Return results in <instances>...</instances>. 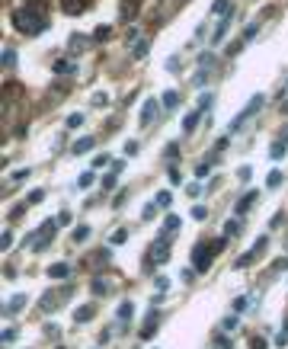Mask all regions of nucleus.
<instances>
[{"mask_svg": "<svg viewBox=\"0 0 288 349\" xmlns=\"http://www.w3.org/2000/svg\"><path fill=\"white\" fill-rule=\"evenodd\" d=\"M13 26H16L23 36H42L48 23H45V13L32 3V6H23V10L13 13Z\"/></svg>", "mask_w": 288, "mask_h": 349, "instance_id": "f257e3e1", "label": "nucleus"}, {"mask_svg": "<svg viewBox=\"0 0 288 349\" xmlns=\"http://www.w3.org/2000/svg\"><path fill=\"white\" fill-rule=\"evenodd\" d=\"M48 276L51 279H67L71 276V266L67 263H54V266H48Z\"/></svg>", "mask_w": 288, "mask_h": 349, "instance_id": "f8f14e48", "label": "nucleus"}, {"mask_svg": "<svg viewBox=\"0 0 288 349\" xmlns=\"http://www.w3.org/2000/svg\"><path fill=\"white\" fill-rule=\"evenodd\" d=\"M87 237H90V228H87V224H80V228L74 231V244H84Z\"/></svg>", "mask_w": 288, "mask_h": 349, "instance_id": "a211bd4d", "label": "nucleus"}, {"mask_svg": "<svg viewBox=\"0 0 288 349\" xmlns=\"http://www.w3.org/2000/svg\"><path fill=\"white\" fill-rule=\"evenodd\" d=\"M122 13H125V16L132 13V16H135V13H138V0H128V3H125V10H122Z\"/></svg>", "mask_w": 288, "mask_h": 349, "instance_id": "473e14b6", "label": "nucleus"}, {"mask_svg": "<svg viewBox=\"0 0 288 349\" xmlns=\"http://www.w3.org/2000/svg\"><path fill=\"white\" fill-rule=\"evenodd\" d=\"M263 102H266V97H263V93H259V97H253L250 102H246V106L240 109V112L234 115V119H231V135H240V132H246V125H250V122L259 115Z\"/></svg>", "mask_w": 288, "mask_h": 349, "instance_id": "f03ea898", "label": "nucleus"}, {"mask_svg": "<svg viewBox=\"0 0 288 349\" xmlns=\"http://www.w3.org/2000/svg\"><path fill=\"white\" fill-rule=\"evenodd\" d=\"M71 71H74L71 61H54V74H71Z\"/></svg>", "mask_w": 288, "mask_h": 349, "instance_id": "4be33fe9", "label": "nucleus"}, {"mask_svg": "<svg viewBox=\"0 0 288 349\" xmlns=\"http://www.w3.org/2000/svg\"><path fill=\"white\" fill-rule=\"evenodd\" d=\"M237 327V317H224V330H234Z\"/></svg>", "mask_w": 288, "mask_h": 349, "instance_id": "8fccbe9b", "label": "nucleus"}, {"mask_svg": "<svg viewBox=\"0 0 288 349\" xmlns=\"http://www.w3.org/2000/svg\"><path fill=\"white\" fill-rule=\"evenodd\" d=\"M285 250H288V241H285Z\"/></svg>", "mask_w": 288, "mask_h": 349, "instance_id": "3c124183", "label": "nucleus"}, {"mask_svg": "<svg viewBox=\"0 0 288 349\" xmlns=\"http://www.w3.org/2000/svg\"><path fill=\"white\" fill-rule=\"evenodd\" d=\"M205 215H208V211H205V208H202V205H195V208H192V218H195V221H202V218H205Z\"/></svg>", "mask_w": 288, "mask_h": 349, "instance_id": "4c0bfd02", "label": "nucleus"}, {"mask_svg": "<svg viewBox=\"0 0 288 349\" xmlns=\"http://www.w3.org/2000/svg\"><path fill=\"white\" fill-rule=\"evenodd\" d=\"M215 349H234V343H231V340H224L221 333H218V337H215Z\"/></svg>", "mask_w": 288, "mask_h": 349, "instance_id": "cd10ccee", "label": "nucleus"}, {"mask_svg": "<svg viewBox=\"0 0 288 349\" xmlns=\"http://www.w3.org/2000/svg\"><path fill=\"white\" fill-rule=\"evenodd\" d=\"M231 23H234V10L228 13V16H221V23L215 26V36H211V42H221L224 36H228V29H231Z\"/></svg>", "mask_w": 288, "mask_h": 349, "instance_id": "423d86ee", "label": "nucleus"}, {"mask_svg": "<svg viewBox=\"0 0 288 349\" xmlns=\"http://www.w3.org/2000/svg\"><path fill=\"white\" fill-rule=\"evenodd\" d=\"M23 304H26V295H13L10 304H6V314H19V311H23Z\"/></svg>", "mask_w": 288, "mask_h": 349, "instance_id": "2eb2a0df", "label": "nucleus"}, {"mask_svg": "<svg viewBox=\"0 0 288 349\" xmlns=\"http://www.w3.org/2000/svg\"><path fill=\"white\" fill-rule=\"evenodd\" d=\"M125 237H128V231H115V234H112V244H125Z\"/></svg>", "mask_w": 288, "mask_h": 349, "instance_id": "ea45409f", "label": "nucleus"}, {"mask_svg": "<svg viewBox=\"0 0 288 349\" xmlns=\"http://www.w3.org/2000/svg\"><path fill=\"white\" fill-rule=\"evenodd\" d=\"M102 189H106V193H112V189H115V173H112V176H106V180H102Z\"/></svg>", "mask_w": 288, "mask_h": 349, "instance_id": "f704fd0d", "label": "nucleus"}, {"mask_svg": "<svg viewBox=\"0 0 288 349\" xmlns=\"http://www.w3.org/2000/svg\"><path fill=\"white\" fill-rule=\"evenodd\" d=\"M211 106V93H202V97H198V109H202V112H205V109H208Z\"/></svg>", "mask_w": 288, "mask_h": 349, "instance_id": "7c9ffc66", "label": "nucleus"}, {"mask_svg": "<svg viewBox=\"0 0 288 349\" xmlns=\"http://www.w3.org/2000/svg\"><path fill=\"white\" fill-rule=\"evenodd\" d=\"M109 36H112V29H109V26H99V29L93 32V39H96V42H102V39H109Z\"/></svg>", "mask_w": 288, "mask_h": 349, "instance_id": "5701e85b", "label": "nucleus"}, {"mask_svg": "<svg viewBox=\"0 0 288 349\" xmlns=\"http://www.w3.org/2000/svg\"><path fill=\"white\" fill-rule=\"evenodd\" d=\"M266 244H269V237H259V241H256V244H253V247H250V250H246V253H243V256H240V259H237V263H234V266H237V269H243V266H250V263H253V259H256V256H259V253H263V250H266Z\"/></svg>", "mask_w": 288, "mask_h": 349, "instance_id": "39448f33", "label": "nucleus"}, {"mask_svg": "<svg viewBox=\"0 0 288 349\" xmlns=\"http://www.w3.org/2000/svg\"><path fill=\"white\" fill-rule=\"evenodd\" d=\"M208 170H211V163H198V167H195V173H198V176H205Z\"/></svg>", "mask_w": 288, "mask_h": 349, "instance_id": "09e8293b", "label": "nucleus"}, {"mask_svg": "<svg viewBox=\"0 0 288 349\" xmlns=\"http://www.w3.org/2000/svg\"><path fill=\"white\" fill-rule=\"evenodd\" d=\"M186 193H189V196H198V193H202V186H198V183H189Z\"/></svg>", "mask_w": 288, "mask_h": 349, "instance_id": "a18cd8bd", "label": "nucleus"}, {"mask_svg": "<svg viewBox=\"0 0 288 349\" xmlns=\"http://www.w3.org/2000/svg\"><path fill=\"white\" fill-rule=\"evenodd\" d=\"M132 314H135V304H132V301H125V304L119 307V320H128Z\"/></svg>", "mask_w": 288, "mask_h": 349, "instance_id": "aec40b11", "label": "nucleus"}, {"mask_svg": "<svg viewBox=\"0 0 288 349\" xmlns=\"http://www.w3.org/2000/svg\"><path fill=\"white\" fill-rule=\"evenodd\" d=\"M237 231H240V221H228V224H224V237H234Z\"/></svg>", "mask_w": 288, "mask_h": 349, "instance_id": "393cba45", "label": "nucleus"}, {"mask_svg": "<svg viewBox=\"0 0 288 349\" xmlns=\"http://www.w3.org/2000/svg\"><path fill=\"white\" fill-rule=\"evenodd\" d=\"M150 259H157V263H167V259H170V244H167V241H157L154 247H150Z\"/></svg>", "mask_w": 288, "mask_h": 349, "instance_id": "0eeeda50", "label": "nucleus"}, {"mask_svg": "<svg viewBox=\"0 0 288 349\" xmlns=\"http://www.w3.org/2000/svg\"><path fill=\"white\" fill-rule=\"evenodd\" d=\"M13 340H16V330H10V327H6V330H3V343H13Z\"/></svg>", "mask_w": 288, "mask_h": 349, "instance_id": "c03bdc74", "label": "nucleus"}, {"mask_svg": "<svg viewBox=\"0 0 288 349\" xmlns=\"http://www.w3.org/2000/svg\"><path fill=\"white\" fill-rule=\"evenodd\" d=\"M211 13H215V16H228V13H231V0H215Z\"/></svg>", "mask_w": 288, "mask_h": 349, "instance_id": "dca6fc26", "label": "nucleus"}, {"mask_svg": "<svg viewBox=\"0 0 288 349\" xmlns=\"http://www.w3.org/2000/svg\"><path fill=\"white\" fill-rule=\"evenodd\" d=\"M106 102H109L106 93H96V97H93V106H106Z\"/></svg>", "mask_w": 288, "mask_h": 349, "instance_id": "a19ab883", "label": "nucleus"}, {"mask_svg": "<svg viewBox=\"0 0 288 349\" xmlns=\"http://www.w3.org/2000/svg\"><path fill=\"white\" fill-rule=\"evenodd\" d=\"M157 205H160V208H167V205H170V193H157Z\"/></svg>", "mask_w": 288, "mask_h": 349, "instance_id": "e433bc0d", "label": "nucleus"}, {"mask_svg": "<svg viewBox=\"0 0 288 349\" xmlns=\"http://www.w3.org/2000/svg\"><path fill=\"white\" fill-rule=\"evenodd\" d=\"M90 183H93V173H84V176H80V180H77V186H80V189H87V186H90Z\"/></svg>", "mask_w": 288, "mask_h": 349, "instance_id": "c9c22d12", "label": "nucleus"}, {"mask_svg": "<svg viewBox=\"0 0 288 349\" xmlns=\"http://www.w3.org/2000/svg\"><path fill=\"white\" fill-rule=\"evenodd\" d=\"M93 317H96V304H84V307L74 311V320H77V324H87V320H93Z\"/></svg>", "mask_w": 288, "mask_h": 349, "instance_id": "6e6552de", "label": "nucleus"}, {"mask_svg": "<svg viewBox=\"0 0 288 349\" xmlns=\"http://www.w3.org/2000/svg\"><path fill=\"white\" fill-rule=\"evenodd\" d=\"M3 64H6V67H13V64H16V54H13L10 49H6V51H3Z\"/></svg>", "mask_w": 288, "mask_h": 349, "instance_id": "72a5a7b5", "label": "nucleus"}, {"mask_svg": "<svg viewBox=\"0 0 288 349\" xmlns=\"http://www.w3.org/2000/svg\"><path fill=\"white\" fill-rule=\"evenodd\" d=\"M180 106V97H176V90H167L163 93V109H176Z\"/></svg>", "mask_w": 288, "mask_h": 349, "instance_id": "f3484780", "label": "nucleus"}, {"mask_svg": "<svg viewBox=\"0 0 288 349\" xmlns=\"http://www.w3.org/2000/svg\"><path fill=\"white\" fill-rule=\"evenodd\" d=\"M256 29H259V23H250V26H246V29H243V42H250V39L256 36Z\"/></svg>", "mask_w": 288, "mask_h": 349, "instance_id": "c85d7f7f", "label": "nucleus"}, {"mask_svg": "<svg viewBox=\"0 0 288 349\" xmlns=\"http://www.w3.org/2000/svg\"><path fill=\"white\" fill-rule=\"evenodd\" d=\"M256 199H259V193H246L243 199L237 202V215H246V211H250V205L256 202Z\"/></svg>", "mask_w": 288, "mask_h": 349, "instance_id": "ddd939ff", "label": "nucleus"}, {"mask_svg": "<svg viewBox=\"0 0 288 349\" xmlns=\"http://www.w3.org/2000/svg\"><path fill=\"white\" fill-rule=\"evenodd\" d=\"M26 176H29V170H16V173H13V180H10V183H19V180H26Z\"/></svg>", "mask_w": 288, "mask_h": 349, "instance_id": "37998d69", "label": "nucleus"}, {"mask_svg": "<svg viewBox=\"0 0 288 349\" xmlns=\"http://www.w3.org/2000/svg\"><path fill=\"white\" fill-rule=\"evenodd\" d=\"M93 292H96V295L109 292V282H106V279H93Z\"/></svg>", "mask_w": 288, "mask_h": 349, "instance_id": "b1692460", "label": "nucleus"}, {"mask_svg": "<svg viewBox=\"0 0 288 349\" xmlns=\"http://www.w3.org/2000/svg\"><path fill=\"white\" fill-rule=\"evenodd\" d=\"M154 115H157V100H147V102H144V109H141V125L147 128Z\"/></svg>", "mask_w": 288, "mask_h": 349, "instance_id": "9d476101", "label": "nucleus"}, {"mask_svg": "<svg viewBox=\"0 0 288 349\" xmlns=\"http://www.w3.org/2000/svg\"><path fill=\"white\" fill-rule=\"evenodd\" d=\"M77 125H84V115H80V112L67 115V128H77Z\"/></svg>", "mask_w": 288, "mask_h": 349, "instance_id": "bb28decb", "label": "nucleus"}, {"mask_svg": "<svg viewBox=\"0 0 288 349\" xmlns=\"http://www.w3.org/2000/svg\"><path fill=\"white\" fill-rule=\"evenodd\" d=\"M250 349H266V340H263V337H256V340H250Z\"/></svg>", "mask_w": 288, "mask_h": 349, "instance_id": "79ce46f5", "label": "nucleus"}, {"mask_svg": "<svg viewBox=\"0 0 288 349\" xmlns=\"http://www.w3.org/2000/svg\"><path fill=\"white\" fill-rule=\"evenodd\" d=\"M221 247H224V237H218V241H211V244H198L195 253H192V256H195V269H198V272H205V269H208V266H211V259H215L211 253H218Z\"/></svg>", "mask_w": 288, "mask_h": 349, "instance_id": "7ed1b4c3", "label": "nucleus"}, {"mask_svg": "<svg viewBox=\"0 0 288 349\" xmlns=\"http://www.w3.org/2000/svg\"><path fill=\"white\" fill-rule=\"evenodd\" d=\"M10 244H13V234H10V231H3V237H0V250H10Z\"/></svg>", "mask_w": 288, "mask_h": 349, "instance_id": "c756f323", "label": "nucleus"}, {"mask_svg": "<svg viewBox=\"0 0 288 349\" xmlns=\"http://www.w3.org/2000/svg\"><path fill=\"white\" fill-rule=\"evenodd\" d=\"M144 54H147V42L138 39V42H135V58H144Z\"/></svg>", "mask_w": 288, "mask_h": 349, "instance_id": "a878e982", "label": "nucleus"}, {"mask_svg": "<svg viewBox=\"0 0 288 349\" xmlns=\"http://www.w3.org/2000/svg\"><path fill=\"white\" fill-rule=\"evenodd\" d=\"M58 228H61V221H58V218H48V221H45L42 228L36 231V234H32V237H26V247H29V250H42L45 244H48V237H51Z\"/></svg>", "mask_w": 288, "mask_h": 349, "instance_id": "20e7f679", "label": "nucleus"}, {"mask_svg": "<svg viewBox=\"0 0 288 349\" xmlns=\"http://www.w3.org/2000/svg\"><path fill=\"white\" fill-rule=\"evenodd\" d=\"M285 150H288V141L285 138H276V141H272V148H269V157H272V160H282Z\"/></svg>", "mask_w": 288, "mask_h": 349, "instance_id": "9b49d317", "label": "nucleus"}, {"mask_svg": "<svg viewBox=\"0 0 288 349\" xmlns=\"http://www.w3.org/2000/svg\"><path fill=\"white\" fill-rule=\"evenodd\" d=\"M234 311H246V298H243V295L234 301Z\"/></svg>", "mask_w": 288, "mask_h": 349, "instance_id": "49530a36", "label": "nucleus"}, {"mask_svg": "<svg viewBox=\"0 0 288 349\" xmlns=\"http://www.w3.org/2000/svg\"><path fill=\"white\" fill-rule=\"evenodd\" d=\"M198 119H202V109H192V112L186 115V119H183V132H192Z\"/></svg>", "mask_w": 288, "mask_h": 349, "instance_id": "4468645a", "label": "nucleus"}, {"mask_svg": "<svg viewBox=\"0 0 288 349\" xmlns=\"http://www.w3.org/2000/svg\"><path fill=\"white\" fill-rule=\"evenodd\" d=\"M125 154H128V157L138 154V141H128V145H125Z\"/></svg>", "mask_w": 288, "mask_h": 349, "instance_id": "58836bf2", "label": "nucleus"}, {"mask_svg": "<svg viewBox=\"0 0 288 349\" xmlns=\"http://www.w3.org/2000/svg\"><path fill=\"white\" fill-rule=\"evenodd\" d=\"M266 186H269V189H279V186H282V173H279V170H272L269 180H266Z\"/></svg>", "mask_w": 288, "mask_h": 349, "instance_id": "6ab92c4d", "label": "nucleus"}, {"mask_svg": "<svg viewBox=\"0 0 288 349\" xmlns=\"http://www.w3.org/2000/svg\"><path fill=\"white\" fill-rule=\"evenodd\" d=\"M93 148V138H80L77 145H74V154H84V150H90Z\"/></svg>", "mask_w": 288, "mask_h": 349, "instance_id": "412c9836", "label": "nucleus"}, {"mask_svg": "<svg viewBox=\"0 0 288 349\" xmlns=\"http://www.w3.org/2000/svg\"><path fill=\"white\" fill-rule=\"evenodd\" d=\"M170 183H173V186H180V183H183L180 180V170H170Z\"/></svg>", "mask_w": 288, "mask_h": 349, "instance_id": "de8ad7c7", "label": "nucleus"}, {"mask_svg": "<svg viewBox=\"0 0 288 349\" xmlns=\"http://www.w3.org/2000/svg\"><path fill=\"white\" fill-rule=\"evenodd\" d=\"M58 349H64V346H58Z\"/></svg>", "mask_w": 288, "mask_h": 349, "instance_id": "603ef678", "label": "nucleus"}, {"mask_svg": "<svg viewBox=\"0 0 288 349\" xmlns=\"http://www.w3.org/2000/svg\"><path fill=\"white\" fill-rule=\"evenodd\" d=\"M157 320H160V314H157V311H150V314H147V320H144V327H141V337H144V340H150V337H154Z\"/></svg>", "mask_w": 288, "mask_h": 349, "instance_id": "1a4fd4ad", "label": "nucleus"}, {"mask_svg": "<svg viewBox=\"0 0 288 349\" xmlns=\"http://www.w3.org/2000/svg\"><path fill=\"white\" fill-rule=\"evenodd\" d=\"M42 199H45V193H42V189H36V193H29V199H26V205H29V202L36 205V202H42Z\"/></svg>", "mask_w": 288, "mask_h": 349, "instance_id": "2f4dec72", "label": "nucleus"}]
</instances>
